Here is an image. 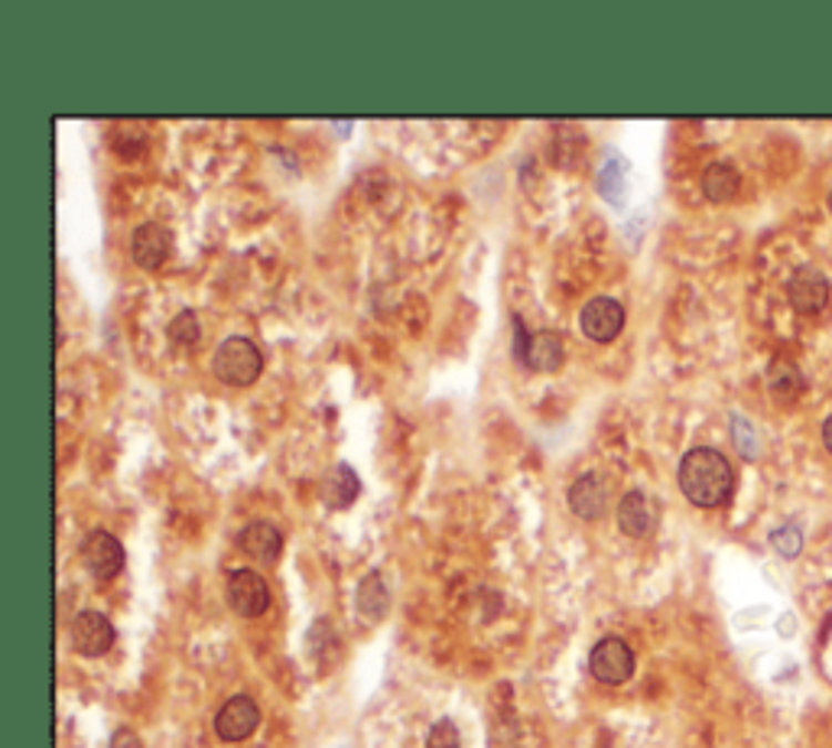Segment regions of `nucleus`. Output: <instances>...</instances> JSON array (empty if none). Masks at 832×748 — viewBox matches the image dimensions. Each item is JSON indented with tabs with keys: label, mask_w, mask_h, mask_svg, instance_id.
<instances>
[{
	"label": "nucleus",
	"mask_w": 832,
	"mask_h": 748,
	"mask_svg": "<svg viewBox=\"0 0 832 748\" xmlns=\"http://www.w3.org/2000/svg\"><path fill=\"white\" fill-rule=\"evenodd\" d=\"M680 489L696 508H719L732 499V462L719 449H689L680 459Z\"/></svg>",
	"instance_id": "obj_1"
},
{
	"label": "nucleus",
	"mask_w": 832,
	"mask_h": 748,
	"mask_svg": "<svg viewBox=\"0 0 832 748\" xmlns=\"http://www.w3.org/2000/svg\"><path fill=\"white\" fill-rule=\"evenodd\" d=\"M212 371L232 385V388H247L260 378L264 371V355L260 349L245 339V336H228L218 349H215V358H212Z\"/></svg>",
	"instance_id": "obj_2"
},
{
	"label": "nucleus",
	"mask_w": 832,
	"mask_h": 748,
	"mask_svg": "<svg viewBox=\"0 0 832 748\" xmlns=\"http://www.w3.org/2000/svg\"><path fill=\"white\" fill-rule=\"evenodd\" d=\"M588 670L598 684L618 687L635 674V650L622 638H602L588 654Z\"/></svg>",
	"instance_id": "obj_3"
},
{
	"label": "nucleus",
	"mask_w": 832,
	"mask_h": 748,
	"mask_svg": "<svg viewBox=\"0 0 832 748\" xmlns=\"http://www.w3.org/2000/svg\"><path fill=\"white\" fill-rule=\"evenodd\" d=\"M228 608L242 618H257L270 608V586L260 573L254 570H235L225 586Z\"/></svg>",
	"instance_id": "obj_4"
},
{
	"label": "nucleus",
	"mask_w": 832,
	"mask_h": 748,
	"mask_svg": "<svg viewBox=\"0 0 832 748\" xmlns=\"http://www.w3.org/2000/svg\"><path fill=\"white\" fill-rule=\"evenodd\" d=\"M579 326L592 342H612L625 329V306L612 297H592L579 312Z\"/></svg>",
	"instance_id": "obj_5"
},
{
	"label": "nucleus",
	"mask_w": 832,
	"mask_h": 748,
	"mask_svg": "<svg viewBox=\"0 0 832 748\" xmlns=\"http://www.w3.org/2000/svg\"><path fill=\"white\" fill-rule=\"evenodd\" d=\"M69 635H72V648L79 650V654H85V657L107 654V650L114 648V638H117L111 618H104L101 612H79L72 618Z\"/></svg>",
	"instance_id": "obj_6"
},
{
	"label": "nucleus",
	"mask_w": 832,
	"mask_h": 748,
	"mask_svg": "<svg viewBox=\"0 0 832 748\" xmlns=\"http://www.w3.org/2000/svg\"><path fill=\"white\" fill-rule=\"evenodd\" d=\"M787 297H790L797 312L816 316V312H823L826 303H830V280H826V274H820L816 267H800V270L790 277V284H787Z\"/></svg>",
	"instance_id": "obj_7"
},
{
	"label": "nucleus",
	"mask_w": 832,
	"mask_h": 748,
	"mask_svg": "<svg viewBox=\"0 0 832 748\" xmlns=\"http://www.w3.org/2000/svg\"><path fill=\"white\" fill-rule=\"evenodd\" d=\"M131 254H134V264L144 267V270H160L170 254H173V235L166 225L160 222H144L134 228V238H131Z\"/></svg>",
	"instance_id": "obj_8"
},
{
	"label": "nucleus",
	"mask_w": 832,
	"mask_h": 748,
	"mask_svg": "<svg viewBox=\"0 0 832 748\" xmlns=\"http://www.w3.org/2000/svg\"><path fill=\"white\" fill-rule=\"evenodd\" d=\"M260 723V709L250 697H232L215 716V732L225 742H245L247 736L257 729Z\"/></svg>",
	"instance_id": "obj_9"
},
{
	"label": "nucleus",
	"mask_w": 832,
	"mask_h": 748,
	"mask_svg": "<svg viewBox=\"0 0 832 748\" xmlns=\"http://www.w3.org/2000/svg\"><path fill=\"white\" fill-rule=\"evenodd\" d=\"M82 560H85L89 573H92L95 580L107 583V580H114V576L124 570V547H121V541H117L114 534L95 531V534L85 541V547H82Z\"/></svg>",
	"instance_id": "obj_10"
},
{
	"label": "nucleus",
	"mask_w": 832,
	"mask_h": 748,
	"mask_svg": "<svg viewBox=\"0 0 832 748\" xmlns=\"http://www.w3.org/2000/svg\"><path fill=\"white\" fill-rule=\"evenodd\" d=\"M657 521H660V511L654 499H647L644 492H628L625 499L618 501V527L622 534L628 537H650L657 531Z\"/></svg>",
	"instance_id": "obj_11"
},
{
	"label": "nucleus",
	"mask_w": 832,
	"mask_h": 748,
	"mask_svg": "<svg viewBox=\"0 0 832 748\" xmlns=\"http://www.w3.org/2000/svg\"><path fill=\"white\" fill-rule=\"evenodd\" d=\"M612 504V489L598 472H586L573 489H569V508L583 518V521H598Z\"/></svg>",
	"instance_id": "obj_12"
},
{
	"label": "nucleus",
	"mask_w": 832,
	"mask_h": 748,
	"mask_svg": "<svg viewBox=\"0 0 832 748\" xmlns=\"http://www.w3.org/2000/svg\"><path fill=\"white\" fill-rule=\"evenodd\" d=\"M242 550H245L250 560H260V563H277L280 550H284V534L267 524V521H254L242 531Z\"/></svg>",
	"instance_id": "obj_13"
},
{
	"label": "nucleus",
	"mask_w": 832,
	"mask_h": 748,
	"mask_svg": "<svg viewBox=\"0 0 832 748\" xmlns=\"http://www.w3.org/2000/svg\"><path fill=\"white\" fill-rule=\"evenodd\" d=\"M563 339L549 329L543 332H534L531 342H527V355H524V365L534 368V371H556L563 365Z\"/></svg>",
	"instance_id": "obj_14"
},
{
	"label": "nucleus",
	"mask_w": 832,
	"mask_h": 748,
	"mask_svg": "<svg viewBox=\"0 0 832 748\" xmlns=\"http://www.w3.org/2000/svg\"><path fill=\"white\" fill-rule=\"evenodd\" d=\"M358 492H361V482H358L351 465L342 462V465L329 469V475L322 482V499H326L329 508H348L351 501L358 499Z\"/></svg>",
	"instance_id": "obj_15"
},
{
	"label": "nucleus",
	"mask_w": 832,
	"mask_h": 748,
	"mask_svg": "<svg viewBox=\"0 0 832 748\" xmlns=\"http://www.w3.org/2000/svg\"><path fill=\"white\" fill-rule=\"evenodd\" d=\"M738 186H741V176H738V170L729 166V163H712V166L702 173V193L712 202L735 199Z\"/></svg>",
	"instance_id": "obj_16"
},
{
	"label": "nucleus",
	"mask_w": 832,
	"mask_h": 748,
	"mask_svg": "<svg viewBox=\"0 0 832 748\" xmlns=\"http://www.w3.org/2000/svg\"><path fill=\"white\" fill-rule=\"evenodd\" d=\"M388 605H391V596L381 583L378 573H368L358 586V608L368 622H381L388 615Z\"/></svg>",
	"instance_id": "obj_17"
},
{
	"label": "nucleus",
	"mask_w": 832,
	"mask_h": 748,
	"mask_svg": "<svg viewBox=\"0 0 832 748\" xmlns=\"http://www.w3.org/2000/svg\"><path fill=\"white\" fill-rule=\"evenodd\" d=\"M768 381L778 395H787V398H797L803 391V375L793 361H774L771 371H768Z\"/></svg>",
	"instance_id": "obj_18"
},
{
	"label": "nucleus",
	"mask_w": 832,
	"mask_h": 748,
	"mask_svg": "<svg viewBox=\"0 0 832 748\" xmlns=\"http://www.w3.org/2000/svg\"><path fill=\"white\" fill-rule=\"evenodd\" d=\"M166 336H170V342H176V346H183V349H193L198 342V319L189 309H186V312H176L173 322H170V329H166Z\"/></svg>",
	"instance_id": "obj_19"
},
{
	"label": "nucleus",
	"mask_w": 832,
	"mask_h": 748,
	"mask_svg": "<svg viewBox=\"0 0 832 748\" xmlns=\"http://www.w3.org/2000/svg\"><path fill=\"white\" fill-rule=\"evenodd\" d=\"M427 748H462V742H459V729H455L449 719H442V723H436V726L430 729Z\"/></svg>",
	"instance_id": "obj_20"
},
{
	"label": "nucleus",
	"mask_w": 832,
	"mask_h": 748,
	"mask_svg": "<svg viewBox=\"0 0 832 748\" xmlns=\"http://www.w3.org/2000/svg\"><path fill=\"white\" fill-rule=\"evenodd\" d=\"M771 544L781 550L783 556H797L800 547H803V537H800V531H797V527H790V524H787V527H778V531L771 534Z\"/></svg>",
	"instance_id": "obj_21"
},
{
	"label": "nucleus",
	"mask_w": 832,
	"mask_h": 748,
	"mask_svg": "<svg viewBox=\"0 0 832 748\" xmlns=\"http://www.w3.org/2000/svg\"><path fill=\"white\" fill-rule=\"evenodd\" d=\"M527 342H531L527 326H524L521 319H514V358H517V361H524V355H527Z\"/></svg>",
	"instance_id": "obj_22"
},
{
	"label": "nucleus",
	"mask_w": 832,
	"mask_h": 748,
	"mask_svg": "<svg viewBox=\"0 0 832 748\" xmlns=\"http://www.w3.org/2000/svg\"><path fill=\"white\" fill-rule=\"evenodd\" d=\"M111 748H144L141 746V736L134 729H117L111 736Z\"/></svg>",
	"instance_id": "obj_23"
},
{
	"label": "nucleus",
	"mask_w": 832,
	"mask_h": 748,
	"mask_svg": "<svg viewBox=\"0 0 832 748\" xmlns=\"http://www.w3.org/2000/svg\"><path fill=\"white\" fill-rule=\"evenodd\" d=\"M823 447L832 452V417L826 420V423H823Z\"/></svg>",
	"instance_id": "obj_24"
},
{
	"label": "nucleus",
	"mask_w": 832,
	"mask_h": 748,
	"mask_svg": "<svg viewBox=\"0 0 832 748\" xmlns=\"http://www.w3.org/2000/svg\"><path fill=\"white\" fill-rule=\"evenodd\" d=\"M830 208H832V193H830Z\"/></svg>",
	"instance_id": "obj_25"
}]
</instances>
